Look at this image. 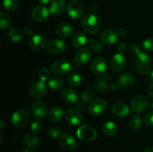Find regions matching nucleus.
<instances>
[{"instance_id":"obj_11","label":"nucleus","mask_w":153,"mask_h":152,"mask_svg":"<svg viewBox=\"0 0 153 152\" xmlns=\"http://www.w3.org/2000/svg\"><path fill=\"white\" fill-rule=\"evenodd\" d=\"M28 114L24 110H17L11 116L10 122L12 125L16 128H22L28 123Z\"/></svg>"},{"instance_id":"obj_47","label":"nucleus","mask_w":153,"mask_h":152,"mask_svg":"<svg viewBox=\"0 0 153 152\" xmlns=\"http://www.w3.org/2000/svg\"><path fill=\"white\" fill-rule=\"evenodd\" d=\"M119 83H117V82H112L110 85H109V89L111 91H116L117 90L118 88H119Z\"/></svg>"},{"instance_id":"obj_1","label":"nucleus","mask_w":153,"mask_h":152,"mask_svg":"<svg viewBox=\"0 0 153 152\" xmlns=\"http://www.w3.org/2000/svg\"><path fill=\"white\" fill-rule=\"evenodd\" d=\"M81 23L84 30L91 34L98 33L101 28V22L100 19L94 13H88L84 16Z\"/></svg>"},{"instance_id":"obj_23","label":"nucleus","mask_w":153,"mask_h":152,"mask_svg":"<svg viewBox=\"0 0 153 152\" xmlns=\"http://www.w3.org/2000/svg\"><path fill=\"white\" fill-rule=\"evenodd\" d=\"M130 109L127 104L122 102L115 103L111 107V112L114 116L123 117L129 113Z\"/></svg>"},{"instance_id":"obj_33","label":"nucleus","mask_w":153,"mask_h":152,"mask_svg":"<svg viewBox=\"0 0 153 152\" xmlns=\"http://www.w3.org/2000/svg\"><path fill=\"white\" fill-rule=\"evenodd\" d=\"M11 22V17L10 14L5 11H1L0 13V28L1 30L7 29L10 25Z\"/></svg>"},{"instance_id":"obj_50","label":"nucleus","mask_w":153,"mask_h":152,"mask_svg":"<svg viewBox=\"0 0 153 152\" xmlns=\"http://www.w3.org/2000/svg\"><path fill=\"white\" fill-rule=\"evenodd\" d=\"M91 10H93V11H97L99 9L98 4L94 3V4H92L91 5Z\"/></svg>"},{"instance_id":"obj_51","label":"nucleus","mask_w":153,"mask_h":152,"mask_svg":"<svg viewBox=\"0 0 153 152\" xmlns=\"http://www.w3.org/2000/svg\"><path fill=\"white\" fill-rule=\"evenodd\" d=\"M39 3L41 4H49L50 0H38Z\"/></svg>"},{"instance_id":"obj_46","label":"nucleus","mask_w":153,"mask_h":152,"mask_svg":"<svg viewBox=\"0 0 153 152\" xmlns=\"http://www.w3.org/2000/svg\"><path fill=\"white\" fill-rule=\"evenodd\" d=\"M76 107L77 108L78 110H83L85 108V104H84L83 101H78L76 103Z\"/></svg>"},{"instance_id":"obj_5","label":"nucleus","mask_w":153,"mask_h":152,"mask_svg":"<svg viewBox=\"0 0 153 152\" xmlns=\"http://www.w3.org/2000/svg\"><path fill=\"white\" fill-rule=\"evenodd\" d=\"M47 87L44 81L37 80L34 82L29 87V94L34 99H40L46 95Z\"/></svg>"},{"instance_id":"obj_37","label":"nucleus","mask_w":153,"mask_h":152,"mask_svg":"<svg viewBox=\"0 0 153 152\" xmlns=\"http://www.w3.org/2000/svg\"><path fill=\"white\" fill-rule=\"evenodd\" d=\"M142 46H143V49L146 52H153V37H149V38L146 39L143 42Z\"/></svg>"},{"instance_id":"obj_22","label":"nucleus","mask_w":153,"mask_h":152,"mask_svg":"<svg viewBox=\"0 0 153 152\" xmlns=\"http://www.w3.org/2000/svg\"><path fill=\"white\" fill-rule=\"evenodd\" d=\"M135 79L134 75L131 73H124L120 76L118 79V83L120 86L123 89H129L134 85Z\"/></svg>"},{"instance_id":"obj_28","label":"nucleus","mask_w":153,"mask_h":152,"mask_svg":"<svg viewBox=\"0 0 153 152\" xmlns=\"http://www.w3.org/2000/svg\"><path fill=\"white\" fill-rule=\"evenodd\" d=\"M110 80V75L104 74L101 77L97 78L95 81V88L98 92H103L108 87V83Z\"/></svg>"},{"instance_id":"obj_12","label":"nucleus","mask_w":153,"mask_h":152,"mask_svg":"<svg viewBox=\"0 0 153 152\" xmlns=\"http://www.w3.org/2000/svg\"><path fill=\"white\" fill-rule=\"evenodd\" d=\"M47 43L46 38L41 34H36L28 40V46L34 51H40L45 48Z\"/></svg>"},{"instance_id":"obj_53","label":"nucleus","mask_w":153,"mask_h":152,"mask_svg":"<svg viewBox=\"0 0 153 152\" xmlns=\"http://www.w3.org/2000/svg\"><path fill=\"white\" fill-rule=\"evenodd\" d=\"M149 78H150V80H152V82H153V70L150 72V76H149Z\"/></svg>"},{"instance_id":"obj_8","label":"nucleus","mask_w":153,"mask_h":152,"mask_svg":"<svg viewBox=\"0 0 153 152\" xmlns=\"http://www.w3.org/2000/svg\"><path fill=\"white\" fill-rule=\"evenodd\" d=\"M67 13L73 19H79L82 17L84 13L83 4L78 0H73L70 1L67 5Z\"/></svg>"},{"instance_id":"obj_39","label":"nucleus","mask_w":153,"mask_h":152,"mask_svg":"<svg viewBox=\"0 0 153 152\" xmlns=\"http://www.w3.org/2000/svg\"><path fill=\"white\" fill-rule=\"evenodd\" d=\"M31 130L34 134H39L43 130V125H42V123L40 121H35V122H34L31 124Z\"/></svg>"},{"instance_id":"obj_31","label":"nucleus","mask_w":153,"mask_h":152,"mask_svg":"<svg viewBox=\"0 0 153 152\" xmlns=\"http://www.w3.org/2000/svg\"><path fill=\"white\" fill-rule=\"evenodd\" d=\"M23 33L19 29L16 28H11L8 31V37L11 41L15 42V43H19L23 40Z\"/></svg>"},{"instance_id":"obj_41","label":"nucleus","mask_w":153,"mask_h":152,"mask_svg":"<svg viewBox=\"0 0 153 152\" xmlns=\"http://www.w3.org/2000/svg\"><path fill=\"white\" fill-rule=\"evenodd\" d=\"M49 76H50V72H49V70L48 69L46 68L41 69L38 73L39 78L42 81H46V80H47Z\"/></svg>"},{"instance_id":"obj_38","label":"nucleus","mask_w":153,"mask_h":152,"mask_svg":"<svg viewBox=\"0 0 153 152\" xmlns=\"http://www.w3.org/2000/svg\"><path fill=\"white\" fill-rule=\"evenodd\" d=\"M60 134H61V129L58 127H51L47 131L48 137L53 139L57 138L60 135Z\"/></svg>"},{"instance_id":"obj_36","label":"nucleus","mask_w":153,"mask_h":152,"mask_svg":"<svg viewBox=\"0 0 153 152\" xmlns=\"http://www.w3.org/2000/svg\"><path fill=\"white\" fill-rule=\"evenodd\" d=\"M89 46L91 49V50L96 52H100L103 49V46L102 45L101 42H100L99 40H94V39H91L89 40Z\"/></svg>"},{"instance_id":"obj_2","label":"nucleus","mask_w":153,"mask_h":152,"mask_svg":"<svg viewBox=\"0 0 153 152\" xmlns=\"http://www.w3.org/2000/svg\"><path fill=\"white\" fill-rule=\"evenodd\" d=\"M135 61V68L140 74L147 75L151 72L152 63L151 58L146 53L141 52L138 56H137Z\"/></svg>"},{"instance_id":"obj_27","label":"nucleus","mask_w":153,"mask_h":152,"mask_svg":"<svg viewBox=\"0 0 153 152\" xmlns=\"http://www.w3.org/2000/svg\"><path fill=\"white\" fill-rule=\"evenodd\" d=\"M64 116V110L58 106H55V107H52L49 113V119L52 122H55V123L61 122Z\"/></svg>"},{"instance_id":"obj_25","label":"nucleus","mask_w":153,"mask_h":152,"mask_svg":"<svg viewBox=\"0 0 153 152\" xmlns=\"http://www.w3.org/2000/svg\"><path fill=\"white\" fill-rule=\"evenodd\" d=\"M55 33L58 37L65 38L73 34V28L67 23H61L55 28Z\"/></svg>"},{"instance_id":"obj_34","label":"nucleus","mask_w":153,"mask_h":152,"mask_svg":"<svg viewBox=\"0 0 153 152\" xmlns=\"http://www.w3.org/2000/svg\"><path fill=\"white\" fill-rule=\"evenodd\" d=\"M142 125V121L138 116H133L129 120V127L133 131H138Z\"/></svg>"},{"instance_id":"obj_4","label":"nucleus","mask_w":153,"mask_h":152,"mask_svg":"<svg viewBox=\"0 0 153 152\" xmlns=\"http://www.w3.org/2000/svg\"><path fill=\"white\" fill-rule=\"evenodd\" d=\"M59 145L64 150L73 151L78 147V143L73 135L68 133H64L60 136Z\"/></svg>"},{"instance_id":"obj_42","label":"nucleus","mask_w":153,"mask_h":152,"mask_svg":"<svg viewBox=\"0 0 153 152\" xmlns=\"http://www.w3.org/2000/svg\"><path fill=\"white\" fill-rule=\"evenodd\" d=\"M129 51L130 53L132 55H134V56H138L141 53L140 46L138 44H137V43H134V44L131 45L129 48Z\"/></svg>"},{"instance_id":"obj_48","label":"nucleus","mask_w":153,"mask_h":152,"mask_svg":"<svg viewBox=\"0 0 153 152\" xmlns=\"http://www.w3.org/2000/svg\"><path fill=\"white\" fill-rule=\"evenodd\" d=\"M117 32L118 35L119 36H124L126 34V28H124L123 27H120V28H118Z\"/></svg>"},{"instance_id":"obj_18","label":"nucleus","mask_w":153,"mask_h":152,"mask_svg":"<svg viewBox=\"0 0 153 152\" xmlns=\"http://www.w3.org/2000/svg\"><path fill=\"white\" fill-rule=\"evenodd\" d=\"M40 144V139L37 134L34 133H28L25 134L23 138V145L25 148L28 150H34L38 147Z\"/></svg>"},{"instance_id":"obj_26","label":"nucleus","mask_w":153,"mask_h":152,"mask_svg":"<svg viewBox=\"0 0 153 152\" xmlns=\"http://www.w3.org/2000/svg\"><path fill=\"white\" fill-rule=\"evenodd\" d=\"M88 41V36L85 33L79 32L72 37L71 44L75 48H82L87 44Z\"/></svg>"},{"instance_id":"obj_45","label":"nucleus","mask_w":153,"mask_h":152,"mask_svg":"<svg viewBox=\"0 0 153 152\" xmlns=\"http://www.w3.org/2000/svg\"><path fill=\"white\" fill-rule=\"evenodd\" d=\"M23 34H25L27 37H32L33 34H34V31H33L32 28L29 26H27L24 28L23 30Z\"/></svg>"},{"instance_id":"obj_43","label":"nucleus","mask_w":153,"mask_h":152,"mask_svg":"<svg viewBox=\"0 0 153 152\" xmlns=\"http://www.w3.org/2000/svg\"><path fill=\"white\" fill-rule=\"evenodd\" d=\"M143 121L147 126H153V111L148 112L145 115Z\"/></svg>"},{"instance_id":"obj_21","label":"nucleus","mask_w":153,"mask_h":152,"mask_svg":"<svg viewBox=\"0 0 153 152\" xmlns=\"http://www.w3.org/2000/svg\"><path fill=\"white\" fill-rule=\"evenodd\" d=\"M66 9V2L64 0H52L49 4V13L53 16H58L64 13Z\"/></svg>"},{"instance_id":"obj_13","label":"nucleus","mask_w":153,"mask_h":152,"mask_svg":"<svg viewBox=\"0 0 153 152\" xmlns=\"http://www.w3.org/2000/svg\"><path fill=\"white\" fill-rule=\"evenodd\" d=\"M49 10L46 7L42 5L36 6L31 11V17L37 22H43L48 19Z\"/></svg>"},{"instance_id":"obj_55","label":"nucleus","mask_w":153,"mask_h":152,"mask_svg":"<svg viewBox=\"0 0 153 152\" xmlns=\"http://www.w3.org/2000/svg\"><path fill=\"white\" fill-rule=\"evenodd\" d=\"M20 152H29V151H28V149H27V148H23L22 151H21Z\"/></svg>"},{"instance_id":"obj_24","label":"nucleus","mask_w":153,"mask_h":152,"mask_svg":"<svg viewBox=\"0 0 153 152\" xmlns=\"http://www.w3.org/2000/svg\"><path fill=\"white\" fill-rule=\"evenodd\" d=\"M61 98L69 104H73V103H76L78 101V94L74 89L71 88H64L61 92Z\"/></svg>"},{"instance_id":"obj_30","label":"nucleus","mask_w":153,"mask_h":152,"mask_svg":"<svg viewBox=\"0 0 153 152\" xmlns=\"http://www.w3.org/2000/svg\"><path fill=\"white\" fill-rule=\"evenodd\" d=\"M67 82L71 87L78 88L82 83V77L78 73L72 72L67 77Z\"/></svg>"},{"instance_id":"obj_54","label":"nucleus","mask_w":153,"mask_h":152,"mask_svg":"<svg viewBox=\"0 0 153 152\" xmlns=\"http://www.w3.org/2000/svg\"><path fill=\"white\" fill-rule=\"evenodd\" d=\"M0 125H1V130H2L3 129V127H4V122H3V121H1V122H0Z\"/></svg>"},{"instance_id":"obj_16","label":"nucleus","mask_w":153,"mask_h":152,"mask_svg":"<svg viewBox=\"0 0 153 152\" xmlns=\"http://www.w3.org/2000/svg\"><path fill=\"white\" fill-rule=\"evenodd\" d=\"M118 37L119 35L116 31L112 29H106L102 31L100 35V40L104 44L111 46L117 43L118 40Z\"/></svg>"},{"instance_id":"obj_10","label":"nucleus","mask_w":153,"mask_h":152,"mask_svg":"<svg viewBox=\"0 0 153 152\" xmlns=\"http://www.w3.org/2000/svg\"><path fill=\"white\" fill-rule=\"evenodd\" d=\"M107 68L105 60L102 57L95 58L91 63V69L96 75H103L105 74Z\"/></svg>"},{"instance_id":"obj_44","label":"nucleus","mask_w":153,"mask_h":152,"mask_svg":"<svg viewBox=\"0 0 153 152\" xmlns=\"http://www.w3.org/2000/svg\"><path fill=\"white\" fill-rule=\"evenodd\" d=\"M126 49H127L126 44L124 43H120V44H118L117 47V50L118 53H120V54L125 53L126 51Z\"/></svg>"},{"instance_id":"obj_52","label":"nucleus","mask_w":153,"mask_h":152,"mask_svg":"<svg viewBox=\"0 0 153 152\" xmlns=\"http://www.w3.org/2000/svg\"><path fill=\"white\" fill-rule=\"evenodd\" d=\"M143 152H153V146H149V147L146 148Z\"/></svg>"},{"instance_id":"obj_14","label":"nucleus","mask_w":153,"mask_h":152,"mask_svg":"<svg viewBox=\"0 0 153 152\" xmlns=\"http://www.w3.org/2000/svg\"><path fill=\"white\" fill-rule=\"evenodd\" d=\"M31 111L36 119H42L48 114V107L43 101H37L33 104Z\"/></svg>"},{"instance_id":"obj_29","label":"nucleus","mask_w":153,"mask_h":152,"mask_svg":"<svg viewBox=\"0 0 153 152\" xmlns=\"http://www.w3.org/2000/svg\"><path fill=\"white\" fill-rule=\"evenodd\" d=\"M102 131L103 134L107 137H113L117 133L118 128L114 122L109 121L103 124L102 127Z\"/></svg>"},{"instance_id":"obj_19","label":"nucleus","mask_w":153,"mask_h":152,"mask_svg":"<svg viewBox=\"0 0 153 152\" xmlns=\"http://www.w3.org/2000/svg\"><path fill=\"white\" fill-rule=\"evenodd\" d=\"M110 63L111 66L114 71L120 72L125 68L126 61L125 58L122 54L117 53L111 57Z\"/></svg>"},{"instance_id":"obj_20","label":"nucleus","mask_w":153,"mask_h":152,"mask_svg":"<svg viewBox=\"0 0 153 152\" xmlns=\"http://www.w3.org/2000/svg\"><path fill=\"white\" fill-rule=\"evenodd\" d=\"M91 58V52L87 48H82L78 51L74 57L76 63L79 65H85L88 63Z\"/></svg>"},{"instance_id":"obj_15","label":"nucleus","mask_w":153,"mask_h":152,"mask_svg":"<svg viewBox=\"0 0 153 152\" xmlns=\"http://www.w3.org/2000/svg\"><path fill=\"white\" fill-rule=\"evenodd\" d=\"M46 49L48 52L52 55H59L65 51L66 43L63 40L56 39L49 42Z\"/></svg>"},{"instance_id":"obj_3","label":"nucleus","mask_w":153,"mask_h":152,"mask_svg":"<svg viewBox=\"0 0 153 152\" xmlns=\"http://www.w3.org/2000/svg\"><path fill=\"white\" fill-rule=\"evenodd\" d=\"M72 65L69 61L66 59H58L51 65V70L56 75H64L70 71Z\"/></svg>"},{"instance_id":"obj_6","label":"nucleus","mask_w":153,"mask_h":152,"mask_svg":"<svg viewBox=\"0 0 153 152\" xmlns=\"http://www.w3.org/2000/svg\"><path fill=\"white\" fill-rule=\"evenodd\" d=\"M107 108V103L103 98H96L91 101L88 106V111L92 116H97L102 114Z\"/></svg>"},{"instance_id":"obj_49","label":"nucleus","mask_w":153,"mask_h":152,"mask_svg":"<svg viewBox=\"0 0 153 152\" xmlns=\"http://www.w3.org/2000/svg\"><path fill=\"white\" fill-rule=\"evenodd\" d=\"M148 93L150 95L151 97L153 98V82L150 83V85L149 86V88H148Z\"/></svg>"},{"instance_id":"obj_17","label":"nucleus","mask_w":153,"mask_h":152,"mask_svg":"<svg viewBox=\"0 0 153 152\" xmlns=\"http://www.w3.org/2000/svg\"><path fill=\"white\" fill-rule=\"evenodd\" d=\"M66 120L70 125L77 126L82 122V116L76 109H70L66 112Z\"/></svg>"},{"instance_id":"obj_56","label":"nucleus","mask_w":153,"mask_h":152,"mask_svg":"<svg viewBox=\"0 0 153 152\" xmlns=\"http://www.w3.org/2000/svg\"><path fill=\"white\" fill-rule=\"evenodd\" d=\"M0 136H1V142L2 141V134L1 133H0Z\"/></svg>"},{"instance_id":"obj_9","label":"nucleus","mask_w":153,"mask_h":152,"mask_svg":"<svg viewBox=\"0 0 153 152\" xmlns=\"http://www.w3.org/2000/svg\"><path fill=\"white\" fill-rule=\"evenodd\" d=\"M149 106V100L143 95H137L131 101V107L134 113H140L144 111Z\"/></svg>"},{"instance_id":"obj_35","label":"nucleus","mask_w":153,"mask_h":152,"mask_svg":"<svg viewBox=\"0 0 153 152\" xmlns=\"http://www.w3.org/2000/svg\"><path fill=\"white\" fill-rule=\"evenodd\" d=\"M3 5L6 10L14 11L19 6V0H4Z\"/></svg>"},{"instance_id":"obj_32","label":"nucleus","mask_w":153,"mask_h":152,"mask_svg":"<svg viewBox=\"0 0 153 152\" xmlns=\"http://www.w3.org/2000/svg\"><path fill=\"white\" fill-rule=\"evenodd\" d=\"M64 82L58 77H53L48 81V86L51 90L58 91L63 87Z\"/></svg>"},{"instance_id":"obj_7","label":"nucleus","mask_w":153,"mask_h":152,"mask_svg":"<svg viewBox=\"0 0 153 152\" xmlns=\"http://www.w3.org/2000/svg\"><path fill=\"white\" fill-rule=\"evenodd\" d=\"M77 136L82 141H92L97 137V131L91 125H83L78 129Z\"/></svg>"},{"instance_id":"obj_40","label":"nucleus","mask_w":153,"mask_h":152,"mask_svg":"<svg viewBox=\"0 0 153 152\" xmlns=\"http://www.w3.org/2000/svg\"><path fill=\"white\" fill-rule=\"evenodd\" d=\"M93 96H94V92L91 89H86L81 94V100L84 102H86V101H90L93 98Z\"/></svg>"}]
</instances>
